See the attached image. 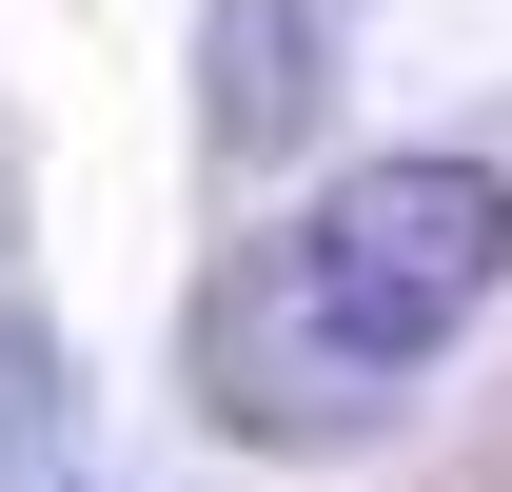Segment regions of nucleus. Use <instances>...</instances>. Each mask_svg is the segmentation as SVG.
<instances>
[{
	"instance_id": "1",
	"label": "nucleus",
	"mask_w": 512,
	"mask_h": 492,
	"mask_svg": "<svg viewBox=\"0 0 512 492\" xmlns=\"http://www.w3.org/2000/svg\"><path fill=\"white\" fill-rule=\"evenodd\" d=\"M512 296V178L493 158H355L276 217V256L217 315V414L237 433H355Z\"/></svg>"
},
{
	"instance_id": "2",
	"label": "nucleus",
	"mask_w": 512,
	"mask_h": 492,
	"mask_svg": "<svg viewBox=\"0 0 512 492\" xmlns=\"http://www.w3.org/2000/svg\"><path fill=\"white\" fill-rule=\"evenodd\" d=\"M355 99V0H217L197 20V138L276 178V158H316V119Z\"/></svg>"
},
{
	"instance_id": "3",
	"label": "nucleus",
	"mask_w": 512,
	"mask_h": 492,
	"mask_svg": "<svg viewBox=\"0 0 512 492\" xmlns=\"http://www.w3.org/2000/svg\"><path fill=\"white\" fill-rule=\"evenodd\" d=\"M40 433H60V335H40V315H0V473H20Z\"/></svg>"
}]
</instances>
